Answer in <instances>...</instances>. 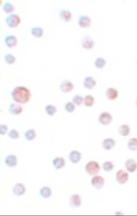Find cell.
Masks as SVG:
<instances>
[{
    "instance_id": "26",
    "label": "cell",
    "mask_w": 137,
    "mask_h": 216,
    "mask_svg": "<svg viewBox=\"0 0 137 216\" xmlns=\"http://www.w3.org/2000/svg\"><path fill=\"white\" fill-rule=\"evenodd\" d=\"M107 64V61L102 57H98L96 59L95 65L98 69H102Z\"/></svg>"
},
{
    "instance_id": "10",
    "label": "cell",
    "mask_w": 137,
    "mask_h": 216,
    "mask_svg": "<svg viewBox=\"0 0 137 216\" xmlns=\"http://www.w3.org/2000/svg\"><path fill=\"white\" fill-rule=\"evenodd\" d=\"M84 86L88 89H92L97 85V82L91 77H87L85 78L83 82Z\"/></svg>"
},
{
    "instance_id": "9",
    "label": "cell",
    "mask_w": 137,
    "mask_h": 216,
    "mask_svg": "<svg viewBox=\"0 0 137 216\" xmlns=\"http://www.w3.org/2000/svg\"><path fill=\"white\" fill-rule=\"evenodd\" d=\"M59 88L63 92H70L74 89V85L69 80H65L60 84Z\"/></svg>"
},
{
    "instance_id": "23",
    "label": "cell",
    "mask_w": 137,
    "mask_h": 216,
    "mask_svg": "<svg viewBox=\"0 0 137 216\" xmlns=\"http://www.w3.org/2000/svg\"><path fill=\"white\" fill-rule=\"evenodd\" d=\"M118 131L121 135L126 136L129 135L130 129L129 126L125 124H123L119 127Z\"/></svg>"
},
{
    "instance_id": "36",
    "label": "cell",
    "mask_w": 137,
    "mask_h": 216,
    "mask_svg": "<svg viewBox=\"0 0 137 216\" xmlns=\"http://www.w3.org/2000/svg\"><path fill=\"white\" fill-rule=\"evenodd\" d=\"M8 130L7 126L5 125H1L0 126V133L2 135H4L6 133Z\"/></svg>"
},
{
    "instance_id": "1",
    "label": "cell",
    "mask_w": 137,
    "mask_h": 216,
    "mask_svg": "<svg viewBox=\"0 0 137 216\" xmlns=\"http://www.w3.org/2000/svg\"><path fill=\"white\" fill-rule=\"evenodd\" d=\"M13 100L19 104H26L30 99L31 92L29 89L23 86L16 87L12 92Z\"/></svg>"
},
{
    "instance_id": "13",
    "label": "cell",
    "mask_w": 137,
    "mask_h": 216,
    "mask_svg": "<svg viewBox=\"0 0 137 216\" xmlns=\"http://www.w3.org/2000/svg\"><path fill=\"white\" fill-rule=\"evenodd\" d=\"M115 145V141L112 138H107L102 142V147L105 150H110L112 149Z\"/></svg>"
},
{
    "instance_id": "17",
    "label": "cell",
    "mask_w": 137,
    "mask_h": 216,
    "mask_svg": "<svg viewBox=\"0 0 137 216\" xmlns=\"http://www.w3.org/2000/svg\"><path fill=\"white\" fill-rule=\"evenodd\" d=\"M25 187L21 183H17L14 187L13 188V192L17 196H20L25 193Z\"/></svg>"
},
{
    "instance_id": "20",
    "label": "cell",
    "mask_w": 137,
    "mask_h": 216,
    "mask_svg": "<svg viewBox=\"0 0 137 216\" xmlns=\"http://www.w3.org/2000/svg\"><path fill=\"white\" fill-rule=\"evenodd\" d=\"M59 16L61 20L66 22H69L71 19L72 14L69 10L64 9L59 13Z\"/></svg>"
},
{
    "instance_id": "5",
    "label": "cell",
    "mask_w": 137,
    "mask_h": 216,
    "mask_svg": "<svg viewBox=\"0 0 137 216\" xmlns=\"http://www.w3.org/2000/svg\"><path fill=\"white\" fill-rule=\"evenodd\" d=\"M91 183L95 188L100 189L104 186L105 180L102 176H96L91 179Z\"/></svg>"
},
{
    "instance_id": "24",
    "label": "cell",
    "mask_w": 137,
    "mask_h": 216,
    "mask_svg": "<svg viewBox=\"0 0 137 216\" xmlns=\"http://www.w3.org/2000/svg\"><path fill=\"white\" fill-rule=\"evenodd\" d=\"M94 102L95 100L94 97L91 95H86L84 99V103L86 107H91L93 106Z\"/></svg>"
},
{
    "instance_id": "7",
    "label": "cell",
    "mask_w": 137,
    "mask_h": 216,
    "mask_svg": "<svg viewBox=\"0 0 137 216\" xmlns=\"http://www.w3.org/2000/svg\"><path fill=\"white\" fill-rule=\"evenodd\" d=\"M81 43L82 46L85 49H90L94 46V41L91 37L86 35L83 37Z\"/></svg>"
},
{
    "instance_id": "31",
    "label": "cell",
    "mask_w": 137,
    "mask_h": 216,
    "mask_svg": "<svg viewBox=\"0 0 137 216\" xmlns=\"http://www.w3.org/2000/svg\"><path fill=\"white\" fill-rule=\"evenodd\" d=\"M114 165L111 162L107 161L103 164V169L105 171L109 172L113 170Z\"/></svg>"
},
{
    "instance_id": "30",
    "label": "cell",
    "mask_w": 137,
    "mask_h": 216,
    "mask_svg": "<svg viewBox=\"0 0 137 216\" xmlns=\"http://www.w3.org/2000/svg\"><path fill=\"white\" fill-rule=\"evenodd\" d=\"M45 110L46 113L50 116H54L55 113L57 112L56 107L51 104L47 105L46 107H45Z\"/></svg>"
},
{
    "instance_id": "3",
    "label": "cell",
    "mask_w": 137,
    "mask_h": 216,
    "mask_svg": "<svg viewBox=\"0 0 137 216\" xmlns=\"http://www.w3.org/2000/svg\"><path fill=\"white\" fill-rule=\"evenodd\" d=\"M85 169L89 175H93L99 172L100 167L97 162L91 161L87 163Z\"/></svg>"
},
{
    "instance_id": "37",
    "label": "cell",
    "mask_w": 137,
    "mask_h": 216,
    "mask_svg": "<svg viewBox=\"0 0 137 216\" xmlns=\"http://www.w3.org/2000/svg\"><path fill=\"white\" fill-rule=\"evenodd\" d=\"M136 104L137 106V98L136 99Z\"/></svg>"
},
{
    "instance_id": "34",
    "label": "cell",
    "mask_w": 137,
    "mask_h": 216,
    "mask_svg": "<svg viewBox=\"0 0 137 216\" xmlns=\"http://www.w3.org/2000/svg\"><path fill=\"white\" fill-rule=\"evenodd\" d=\"M65 109L69 113H72L75 109V106L72 103L68 102L65 105Z\"/></svg>"
},
{
    "instance_id": "27",
    "label": "cell",
    "mask_w": 137,
    "mask_h": 216,
    "mask_svg": "<svg viewBox=\"0 0 137 216\" xmlns=\"http://www.w3.org/2000/svg\"><path fill=\"white\" fill-rule=\"evenodd\" d=\"M51 190L50 188L48 187H44L41 189L40 194L43 197L45 198H48L51 195Z\"/></svg>"
},
{
    "instance_id": "15",
    "label": "cell",
    "mask_w": 137,
    "mask_h": 216,
    "mask_svg": "<svg viewBox=\"0 0 137 216\" xmlns=\"http://www.w3.org/2000/svg\"><path fill=\"white\" fill-rule=\"evenodd\" d=\"M23 110V107L20 104L12 103L9 106V111L13 115H19L22 113Z\"/></svg>"
},
{
    "instance_id": "25",
    "label": "cell",
    "mask_w": 137,
    "mask_h": 216,
    "mask_svg": "<svg viewBox=\"0 0 137 216\" xmlns=\"http://www.w3.org/2000/svg\"><path fill=\"white\" fill-rule=\"evenodd\" d=\"M127 147L130 150L135 151L137 150V138H131L128 141Z\"/></svg>"
},
{
    "instance_id": "12",
    "label": "cell",
    "mask_w": 137,
    "mask_h": 216,
    "mask_svg": "<svg viewBox=\"0 0 137 216\" xmlns=\"http://www.w3.org/2000/svg\"><path fill=\"white\" fill-rule=\"evenodd\" d=\"M17 39L14 35H9L6 36L5 39L6 45L9 48H12L16 45L17 44Z\"/></svg>"
},
{
    "instance_id": "4",
    "label": "cell",
    "mask_w": 137,
    "mask_h": 216,
    "mask_svg": "<svg viewBox=\"0 0 137 216\" xmlns=\"http://www.w3.org/2000/svg\"><path fill=\"white\" fill-rule=\"evenodd\" d=\"M116 179L118 183L121 185H123L127 182L128 180V173L124 170H119L116 173Z\"/></svg>"
},
{
    "instance_id": "32",
    "label": "cell",
    "mask_w": 137,
    "mask_h": 216,
    "mask_svg": "<svg viewBox=\"0 0 137 216\" xmlns=\"http://www.w3.org/2000/svg\"><path fill=\"white\" fill-rule=\"evenodd\" d=\"M5 60L7 64L12 65L15 62L16 59L15 57L12 54H7L5 56Z\"/></svg>"
},
{
    "instance_id": "11",
    "label": "cell",
    "mask_w": 137,
    "mask_h": 216,
    "mask_svg": "<svg viewBox=\"0 0 137 216\" xmlns=\"http://www.w3.org/2000/svg\"><path fill=\"white\" fill-rule=\"evenodd\" d=\"M125 167L129 172H134L136 170L137 163L133 159H128L125 163Z\"/></svg>"
},
{
    "instance_id": "29",
    "label": "cell",
    "mask_w": 137,
    "mask_h": 216,
    "mask_svg": "<svg viewBox=\"0 0 137 216\" xmlns=\"http://www.w3.org/2000/svg\"><path fill=\"white\" fill-rule=\"evenodd\" d=\"M25 136L27 140L31 141L36 137V133L34 130L29 129L25 132Z\"/></svg>"
},
{
    "instance_id": "28",
    "label": "cell",
    "mask_w": 137,
    "mask_h": 216,
    "mask_svg": "<svg viewBox=\"0 0 137 216\" xmlns=\"http://www.w3.org/2000/svg\"><path fill=\"white\" fill-rule=\"evenodd\" d=\"M3 10L6 14H10L13 12L14 7L11 3L6 2L4 4L3 6Z\"/></svg>"
},
{
    "instance_id": "14",
    "label": "cell",
    "mask_w": 137,
    "mask_h": 216,
    "mask_svg": "<svg viewBox=\"0 0 137 216\" xmlns=\"http://www.w3.org/2000/svg\"><path fill=\"white\" fill-rule=\"evenodd\" d=\"M106 96L110 100H116L118 96V92L116 89L113 88H110L106 91Z\"/></svg>"
},
{
    "instance_id": "19",
    "label": "cell",
    "mask_w": 137,
    "mask_h": 216,
    "mask_svg": "<svg viewBox=\"0 0 137 216\" xmlns=\"http://www.w3.org/2000/svg\"><path fill=\"white\" fill-rule=\"evenodd\" d=\"M5 163L8 167H14L17 164V158L15 155H8L5 159Z\"/></svg>"
},
{
    "instance_id": "35",
    "label": "cell",
    "mask_w": 137,
    "mask_h": 216,
    "mask_svg": "<svg viewBox=\"0 0 137 216\" xmlns=\"http://www.w3.org/2000/svg\"><path fill=\"white\" fill-rule=\"evenodd\" d=\"M9 135L12 139H17L19 137V133L16 130H12L9 133Z\"/></svg>"
},
{
    "instance_id": "2",
    "label": "cell",
    "mask_w": 137,
    "mask_h": 216,
    "mask_svg": "<svg viewBox=\"0 0 137 216\" xmlns=\"http://www.w3.org/2000/svg\"><path fill=\"white\" fill-rule=\"evenodd\" d=\"M6 21L9 28H15L21 23V19L18 15L13 14L7 17Z\"/></svg>"
},
{
    "instance_id": "18",
    "label": "cell",
    "mask_w": 137,
    "mask_h": 216,
    "mask_svg": "<svg viewBox=\"0 0 137 216\" xmlns=\"http://www.w3.org/2000/svg\"><path fill=\"white\" fill-rule=\"evenodd\" d=\"M82 201L80 196L78 194L73 195L70 199V204L73 207H79L81 205Z\"/></svg>"
},
{
    "instance_id": "21",
    "label": "cell",
    "mask_w": 137,
    "mask_h": 216,
    "mask_svg": "<svg viewBox=\"0 0 137 216\" xmlns=\"http://www.w3.org/2000/svg\"><path fill=\"white\" fill-rule=\"evenodd\" d=\"M53 164L56 169H60L64 167L65 165V160L63 158H55L53 161Z\"/></svg>"
},
{
    "instance_id": "22",
    "label": "cell",
    "mask_w": 137,
    "mask_h": 216,
    "mask_svg": "<svg viewBox=\"0 0 137 216\" xmlns=\"http://www.w3.org/2000/svg\"><path fill=\"white\" fill-rule=\"evenodd\" d=\"M43 29L41 27H33L31 29L32 34L37 38H41L43 36Z\"/></svg>"
},
{
    "instance_id": "8",
    "label": "cell",
    "mask_w": 137,
    "mask_h": 216,
    "mask_svg": "<svg viewBox=\"0 0 137 216\" xmlns=\"http://www.w3.org/2000/svg\"><path fill=\"white\" fill-rule=\"evenodd\" d=\"M91 19L87 16H81L78 19V24L81 28H87L91 26Z\"/></svg>"
},
{
    "instance_id": "33",
    "label": "cell",
    "mask_w": 137,
    "mask_h": 216,
    "mask_svg": "<svg viewBox=\"0 0 137 216\" xmlns=\"http://www.w3.org/2000/svg\"><path fill=\"white\" fill-rule=\"evenodd\" d=\"M84 101L83 98L82 96L79 95H76L74 97L73 99V102L74 104H76L77 106L81 105Z\"/></svg>"
},
{
    "instance_id": "6",
    "label": "cell",
    "mask_w": 137,
    "mask_h": 216,
    "mask_svg": "<svg viewBox=\"0 0 137 216\" xmlns=\"http://www.w3.org/2000/svg\"><path fill=\"white\" fill-rule=\"evenodd\" d=\"M112 120V117L110 113L104 112L100 115L99 121L103 125H108L110 124Z\"/></svg>"
},
{
    "instance_id": "16",
    "label": "cell",
    "mask_w": 137,
    "mask_h": 216,
    "mask_svg": "<svg viewBox=\"0 0 137 216\" xmlns=\"http://www.w3.org/2000/svg\"><path fill=\"white\" fill-rule=\"evenodd\" d=\"M81 158H82L81 153L76 150L72 151L69 155L70 161L73 163H76L79 162Z\"/></svg>"
}]
</instances>
